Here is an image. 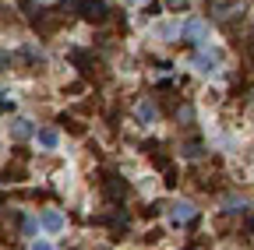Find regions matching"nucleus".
<instances>
[{
  "mask_svg": "<svg viewBox=\"0 0 254 250\" xmlns=\"http://www.w3.org/2000/svg\"><path fill=\"white\" fill-rule=\"evenodd\" d=\"M190 116H194V109H190V106H180V109H177V120H184V123H187Z\"/></svg>",
  "mask_w": 254,
  "mask_h": 250,
  "instance_id": "dca6fc26",
  "label": "nucleus"
},
{
  "mask_svg": "<svg viewBox=\"0 0 254 250\" xmlns=\"http://www.w3.org/2000/svg\"><path fill=\"white\" fill-rule=\"evenodd\" d=\"M180 155H184V159H198V155H201V145H198V141H190V145L180 148Z\"/></svg>",
  "mask_w": 254,
  "mask_h": 250,
  "instance_id": "9b49d317",
  "label": "nucleus"
},
{
  "mask_svg": "<svg viewBox=\"0 0 254 250\" xmlns=\"http://www.w3.org/2000/svg\"><path fill=\"white\" fill-rule=\"evenodd\" d=\"M247 208V198H230L226 201V211H244Z\"/></svg>",
  "mask_w": 254,
  "mask_h": 250,
  "instance_id": "4468645a",
  "label": "nucleus"
},
{
  "mask_svg": "<svg viewBox=\"0 0 254 250\" xmlns=\"http://www.w3.org/2000/svg\"><path fill=\"white\" fill-rule=\"evenodd\" d=\"M39 229L46 236H60L64 229H67V215H64L60 208H43L39 211Z\"/></svg>",
  "mask_w": 254,
  "mask_h": 250,
  "instance_id": "f257e3e1",
  "label": "nucleus"
},
{
  "mask_svg": "<svg viewBox=\"0 0 254 250\" xmlns=\"http://www.w3.org/2000/svg\"><path fill=\"white\" fill-rule=\"evenodd\" d=\"M219 64H222V53H219V50H208V46L194 56V71H198V74H215Z\"/></svg>",
  "mask_w": 254,
  "mask_h": 250,
  "instance_id": "7ed1b4c3",
  "label": "nucleus"
},
{
  "mask_svg": "<svg viewBox=\"0 0 254 250\" xmlns=\"http://www.w3.org/2000/svg\"><path fill=\"white\" fill-rule=\"evenodd\" d=\"M240 14V4H237V0H212V14L215 18H230V14Z\"/></svg>",
  "mask_w": 254,
  "mask_h": 250,
  "instance_id": "1a4fd4ad",
  "label": "nucleus"
},
{
  "mask_svg": "<svg viewBox=\"0 0 254 250\" xmlns=\"http://www.w3.org/2000/svg\"><path fill=\"white\" fill-rule=\"evenodd\" d=\"M159 120V109L145 99V102H138V123H141V127H152V123Z\"/></svg>",
  "mask_w": 254,
  "mask_h": 250,
  "instance_id": "6e6552de",
  "label": "nucleus"
},
{
  "mask_svg": "<svg viewBox=\"0 0 254 250\" xmlns=\"http://www.w3.org/2000/svg\"><path fill=\"white\" fill-rule=\"evenodd\" d=\"M78 7L88 21H106V0H81Z\"/></svg>",
  "mask_w": 254,
  "mask_h": 250,
  "instance_id": "423d86ee",
  "label": "nucleus"
},
{
  "mask_svg": "<svg viewBox=\"0 0 254 250\" xmlns=\"http://www.w3.org/2000/svg\"><path fill=\"white\" fill-rule=\"evenodd\" d=\"M180 39H187V43H208V25L201 18H187L180 25Z\"/></svg>",
  "mask_w": 254,
  "mask_h": 250,
  "instance_id": "f03ea898",
  "label": "nucleus"
},
{
  "mask_svg": "<svg viewBox=\"0 0 254 250\" xmlns=\"http://www.w3.org/2000/svg\"><path fill=\"white\" fill-rule=\"evenodd\" d=\"M21 233L36 240V233H39V215H25V218H21Z\"/></svg>",
  "mask_w": 254,
  "mask_h": 250,
  "instance_id": "9d476101",
  "label": "nucleus"
},
{
  "mask_svg": "<svg viewBox=\"0 0 254 250\" xmlns=\"http://www.w3.org/2000/svg\"><path fill=\"white\" fill-rule=\"evenodd\" d=\"M39 4H46V0H39Z\"/></svg>",
  "mask_w": 254,
  "mask_h": 250,
  "instance_id": "f3484780",
  "label": "nucleus"
},
{
  "mask_svg": "<svg viewBox=\"0 0 254 250\" xmlns=\"http://www.w3.org/2000/svg\"><path fill=\"white\" fill-rule=\"evenodd\" d=\"M194 215H198V208L190 204V201H173V204H170V222H173V226H184V222H190Z\"/></svg>",
  "mask_w": 254,
  "mask_h": 250,
  "instance_id": "20e7f679",
  "label": "nucleus"
},
{
  "mask_svg": "<svg viewBox=\"0 0 254 250\" xmlns=\"http://www.w3.org/2000/svg\"><path fill=\"white\" fill-rule=\"evenodd\" d=\"M11 138H14V141H25V138H36V127H32V120H28V116H18V120L11 123Z\"/></svg>",
  "mask_w": 254,
  "mask_h": 250,
  "instance_id": "0eeeda50",
  "label": "nucleus"
},
{
  "mask_svg": "<svg viewBox=\"0 0 254 250\" xmlns=\"http://www.w3.org/2000/svg\"><path fill=\"white\" fill-rule=\"evenodd\" d=\"M187 4H190V0H166L170 11H187Z\"/></svg>",
  "mask_w": 254,
  "mask_h": 250,
  "instance_id": "2eb2a0df",
  "label": "nucleus"
},
{
  "mask_svg": "<svg viewBox=\"0 0 254 250\" xmlns=\"http://www.w3.org/2000/svg\"><path fill=\"white\" fill-rule=\"evenodd\" d=\"M28 250H57V247H53L50 240H43V236H36V240H32V243H28Z\"/></svg>",
  "mask_w": 254,
  "mask_h": 250,
  "instance_id": "ddd939ff",
  "label": "nucleus"
},
{
  "mask_svg": "<svg viewBox=\"0 0 254 250\" xmlns=\"http://www.w3.org/2000/svg\"><path fill=\"white\" fill-rule=\"evenodd\" d=\"M36 145H39L43 151H57V148H60V131H57V127H39V131H36Z\"/></svg>",
  "mask_w": 254,
  "mask_h": 250,
  "instance_id": "39448f33",
  "label": "nucleus"
},
{
  "mask_svg": "<svg viewBox=\"0 0 254 250\" xmlns=\"http://www.w3.org/2000/svg\"><path fill=\"white\" fill-rule=\"evenodd\" d=\"M14 109V92H0V113Z\"/></svg>",
  "mask_w": 254,
  "mask_h": 250,
  "instance_id": "f8f14e48",
  "label": "nucleus"
}]
</instances>
